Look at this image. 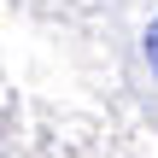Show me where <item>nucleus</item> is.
Masks as SVG:
<instances>
[{
  "mask_svg": "<svg viewBox=\"0 0 158 158\" xmlns=\"http://www.w3.org/2000/svg\"><path fill=\"white\" fill-rule=\"evenodd\" d=\"M141 53H147V64H152V76H158V18L147 23V35H141Z\"/></svg>",
  "mask_w": 158,
  "mask_h": 158,
  "instance_id": "nucleus-1",
  "label": "nucleus"
}]
</instances>
